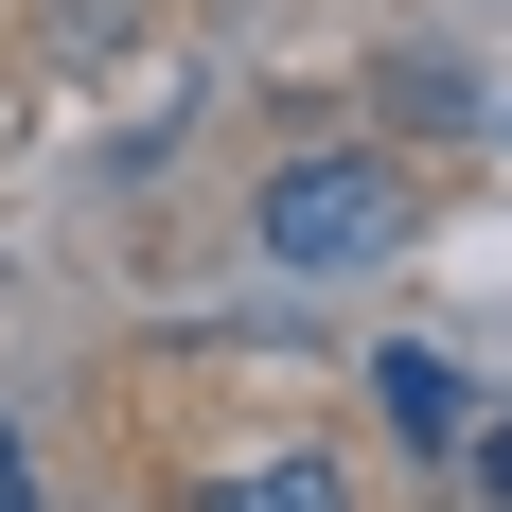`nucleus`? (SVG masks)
<instances>
[{
  "label": "nucleus",
  "instance_id": "obj_4",
  "mask_svg": "<svg viewBox=\"0 0 512 512\" xmlns=\"http://www.w3.org/2000/svg\"><path fill=\"white\" fill-rule=\"evenodd\" d=\"M477 477H495V495H512V442H477Z\"/></svg>",
  "mask_w": 512,
  "mask_h": 512
},
{
  "label": "nucleus",
  "instance_id": "obj_1",
  "mask_svg": "<svg viewBox=\"0 0 512 512\" xmlns=\"http://www.w3.org/2000/svg\"><path fill=\"white\" fill-rule=\"evenodd\" d=\"M265 265L283 283H371V265H407V177L389 159H354V142H318V159H283L265 177Z\"/></svg>",
  "mask_w": 512,
  "mask_h": 512
},
{
  "label": "nucleus",
  "instance_id": "obj_3",
  "mask_svg": "<svg viewBox=\"0 0 512 512\" xmlns=\"http://www.w3.org/2000/svg\"><path fill=\"white\" fill-rule=\"evenodd\" d=\"M195 512H354V477H336V460H230Z\"/></svg>",
  "mask_w": 512,
  "mask_h": 512
},
{
  "label": "nucleus",
  "instance_id": "obj_2",
  "mask_svg": "<svg viewBox=\"0 0 512 512\" xmlns=\"http://www.w3.org/2000/svg\"><path fill=\"white\" fill-rule=\"evenodd\" d=\"M371 407H389V442H407V460H460V442H477V389L424 354V336H389V354H371Z\"/></svg>",
  "mask_w": 512,
  "mask_h": 512
},
{
  "label": "nucleus",
  "instance_id": "obj_5",
  "mask_svg": "<svg viewBox=\"0 0 512 512\" xmlns=\"http://www.w3.org/2000/svg\"><path fill=\"white\" fill-rule=\"evenodd\" d=\"M0 512H18V442H0Z\"/></svg>",
  "mask_w": 512,
  "mask_h": 512
}]
</instances>
